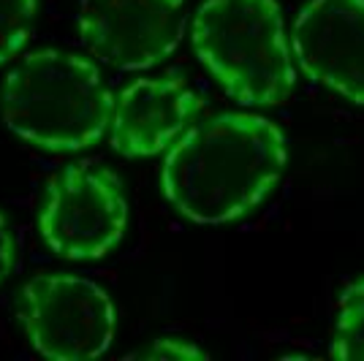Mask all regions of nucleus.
Instances as JSON below:
<instances>
[{"label": "nucleus", "instance_id": "39448f33", "mask_svg": "<svg viewBox=\"0 0 364 361\" xmlns=\"http://www.w3.org/2000/svg\"><path fill=\"white\" fill-rule=\"evenodd\" d=\"M16 313L31 345L55 361L104 356L117 331L109 293L76 274H36L19 291Z\"/></svg>", "mask_w": 364, "mask_h": 361}, {"label": "nucleus", "instance_id": "20e7f679", "mask_svg": "<svg viewBox=\"0 0 364 361\" xmlns=\"http://www.w3.org/2000/svg\"><path fill=\"white\" fill-rule=\"evenodd\" d=\"M128 226L122 182L107 166L79 161L60 168L44 190L38 231L65 261H95L117 247Z\"/></svg>", "mask_w": 364, "mask_h": 361}, {"label": "nucleus", "instance_id": "1a4fd4ad", "mask_svg": "<svg viewBox=\"0 0 364 361\" xmlns=\"http://www.w3.org/2000/svg\"><path fill=\"white\" fill-rule=\"evenodd\" d=\"M329 356L340 361H364V280L343 288L332 331H329Z\"/></svg>", "mask_w": 364, "mask_h": 361}, {"label": "nucleus", "instance_id": "9b49d317", "mask_svg": "<svg viewBox=\"0 0 364 361\" xmlns=\"http://www.w3.org/2000/svg\"><path fill=\"white\" fill-rule=\"evenodd\" d=\"M210 353L204 347H198L193 340H185V337H158L152 340L147 347L134 350L128 359H171V361H185V359H207Z\"/></svg>", "mask_w": 364, "mask_h": 361}, {"label": "nucleus", "instance_id": "f03ea898", "mask_svg": "<svg viewBox=\"0 0 364 361\" xmlns=\"http://www.w3.org/2000/svg\"><path fill=\"white\" fill-rule=\"evenodd\" d=\"M114 95L98 65L65 49H36L9 71L0 114L22 141L46 152H76L107 134Z\"/></svg>", "mask_w": 364, "mask_h": 361}, {"label": "nucleus", "instance_id": "9d476101", "mask_svg": "<svg viewBox=\"0 0 364 361\" xmlns=\"http://www.w3.org/2000/svg\"><path fill=\"white\" fill-rule=\"evenodd\" d=\"M38 0H0V65L16 58L36 31Z\"/></svg>", "mask_w": 364, "mask_h": 361}, {"label": "nucleus", "instance_id": "6e6552de", "mask_svg": "<svg viewBox=\"0 0 364 361\" xmlns=\"http://www.w3.org/2000/svg\"><path fill=\"white\" fill-rule=\"evenodd\" d=\"M204 109L185 79H136L114 98L109 139L125 158H152L168 150Z\"/></svg>", "mask_w": 364, "mask_h": 361}, {"label": "nucleus", "instance_id": "7ed1b4c3", "mask_svg": "<svg viewBox=\"0 0 364 361\" xmlns=\"http://www.w3.org/2000/svg\"><path fill=\"white\" fill-rule=\"evenodd\" d=\"M191 44L218 87L242 106H280L296 85L277 0H204Z\"/></svg>", "mask_w": 364, "mask_h": 361}, {"label": "nucleus", "instance_id": "f257e3e1", "mask_svg": "<svg viewBox=\"0 0 364 361\" xmlns=\"http://www.w3.org/2000/svg\"><path fill=\"white\" fill-rule=\"evenodd\" d=\"M286 136L250 112H223L188 128L171 144L161 188L182 217L223 226L256 210L286 171Z\"/></svg>", "mask_w": 364, "mask_h": 361}, {"label": "nucleus", "instance_id": "0eeeda50", "mask_svg": "<svg viewBox=\"0 0 364 361\" xmlns=\"http://www.w3.org/2000/svg\"><path fill=\"white\" fill-rule=\"evenodd\" d=\"M291 46L313 82L364 106V0H307Z\"/></svg>", "mask_w": 364, "mask_h": 361}, {"label": "nucleus", "instance_id": "f8f14e48", "mask_svg": "<svg viewBox=\"0 0 364 361\" xmlns=\"http://www.w3.org/2000/svg\"><path fill=\"white\" fill-rule=\"evenodd\" d=\"M16 266V237L9 217L0 212V286L11 277Z\"/></svg>", "mask_w": 364, "mask_h": 361}, {"label": "nucleus", "instance_id": "423d86ee", "mask_svg": "<svg viewBox=\"0 0 364 361\" xmlns=\"http://www.w3.org/2000/svg\"><path fill=\"white\" fill-rule=\"evenodd\" d=\"M185 0H82L79 38L92 58L120 71H144L177 49Z\"/></svg>", "mask_w": 364, "mask_h": 361}]
</instances>
